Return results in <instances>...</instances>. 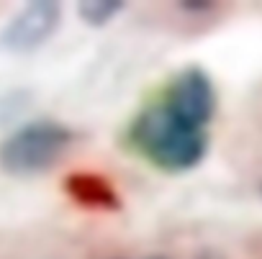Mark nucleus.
I'll return each instance as SVG.
<instances>
[{
	"mask_svg": "<svg viewBox=\"0 0 262 259\" xmlns=\"http://www.w3.org/2000/svg\"><path fill=\"white\" fill-rule=\"evenodd\" d=\"M213 113L216 87L211 77L201 67H185L137 113L128 126V144L162 172L193 170L208 152Z\"/></svg>",
	"mask_w": 262,
	"mask_h": 259,
	"instance_id": "obj_1",
	"label": "nucleus"
},
{
	"mask_svg": "<svg viewBox=\"0 0 262 259\" xmlns=\"http://www.w3.org/2000/svg\"><path fill=\"white\" fill-rule=\"evenodd\" d=\"M72 142L70 128L57 121H31L0 144V167L13 177H34L52 170Z\"/></svg>",
	"mask_w": 262,
	"mask_h": 259,
	"instance_id": "obj_2",
	"label": "nucleus"
},
{
	"mask_svg": "<svg viewBox=\"0 0 262 259\" xmlns=\"http://www.w3.org/2000/svg\"><path fill=\"white\" fill-rule=\"evenodd\" d=\"M57 23H59V6L57 3H47V0L31 3L0 34V46L8 52H16V54L31 52V49L41 46L54 34Z\"/></svg>",
	"mask_w": 262,
	"mask_h": 259,
	"instance_id": "obj_3",
	"label": "nucleus"
},
{
	"mask_svg": "<svg viewBox=\"0 0 262 259\" xmlns=\"http://www.w3.org/2000/svg\"><path fill=\"white\" fill-rule=\"evenodd\" d=\"M77 11H80V16H82L88 23L100 26V23L111 21L113 16H118V13L123 11V3H108V0H103V3H95V0H93V3H80Z\"/></svg>",
	"mask_w": 262,
	"mask_h": 259,
	"instance_id": "obj_4",
	"label": "nucleus"
},
{
	"mask_svg": "<svg viewBox=\"0 0 262 259\" xmlns=\"http://www.w3.org/2000/svg\"><path fill=\"white\" fill-rule=\"evenodd\" d=\"M195 259H226L224 254H216V251H203V254H198Z\"/></svg>",
	"mask_w": 262,
	"mask_h": 259,
	"instance_id": "obj_5",
	"label": "nucleus"
},
{
	"mask_svg": "<svg viewBox=\"0 0 262 259\" xmlns=\"http://www.w3.org/2000/svg\"><path fill=\"white\" fill-rule=\"evenodd\" d=\"M149 259H165V256H149Z\"/></svg>",
	"mask_w": 262,
	"mask_h": 259,
	"instance_id": "obj_6",
	"label": "nucleus"
}]
</instances>
